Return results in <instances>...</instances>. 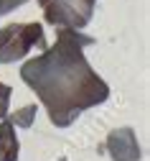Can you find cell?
I'll return each mask as SVG.
<instances>
[{"instance_id":"obj_6","label":"cell","mask_w":150,"mask_h":161,"mask_svg":"<svg viewBox=\"0 0 150 161\" xmlns=\"http://www.w3.org/2000/svg\"><path fill=\"white\" fill-rule=\"evenodd\" d=\"M36 105H26V108H20V110H15V113H8L5 118L10 120L13 125H18V128H31L33 125V120H36Z\"/></svg>"},{"instance_id":"obj_4","label":"cell","mask_w":150,"mask_h":161,"mask_svg":"<svg viewBox=\"0 0 150 161\" xmlns=\"http://www.w3.org/2000/svg\"><path fill=\"white\" fill-rule=\"evenodd\" d=\"M104 148L110 153L112 161H140L142 158V151H140V143H137V136L132 128H115L110 130L104 141Z\"/></svg>"},{"instance_id":"obj_8","label":"cell","mask_w":150,"mask_h":161,"mask_svg":"<svg viewBox=\"0 0 150 161\" xmlns=\"http://www.w3.org/2000/svg\"><path fill=\"white\" fill-rule=\"evenodd\" d=\"M28 0H0V15H5L10 10H15L18 5H26Z\"/></svg>"},{"instance_id":"obj_1","label":"cell","mask_w":150,"mask_h":161,"mask_svg":"<svg viewBox=\"0 0 150 161\" xmlns=\"http://www.w3.org/2000/svg\"><path fill=\"white\" fill-rule=\"evenodd\" d=\"M92 44L94 38L76 28H56V44L28 59L20 69V79L36 92L56 128H69L84 110L110 97V85L84 56V46Z\"/></svg>"},{"instance_id":"obj_7","label":"cell","mask_w":150,"mask_h":161,"mask_svg":"<svg viewBox=\"0 0 150 161\" xmlns=\"http://www.w3.org/2000/svg\"><path fill=\"white\" fill-rule=\"evenodd\" d=\"M10 97H13V90L5 85V82H0V120H3L10 110Z\"/></svg>"},{"instance_id":"obj_3","label":"cell","mask_w":150,"mask_h":161,"mask_svg":"<svg viewBox=\"0 0 150 161\" xmlns=\"http://www.w3.org/2000/svg\"><path fill=\"white\" fill-rule=\"evenodd\" d=\"M97 0H46L44 18L54 28H84L94 15Z\"/></svg>"},{"instance_id":"obj_9","label":"cell","mask_w":150,"mask_h":161,"mask_svg":"<svg viewBox=\"0 0 150 161\" xmlns=\"http://www.w3.org/2000/svg\"><path fill=\"white\" fill-rule=\"evenodd\" d=\"M38 3H41V5H44V3H46V0H38Z\"/></svg>"},{"instance_id":"obj_2","label":"cell","mask_w":150,"mask_h":161,"mask_svg":"<svg viewBox=\"0 0 150 161\" xmlns=\"http://www.w3.org/2000/svg\"><path fill=\"white\" fill-rule=\"evenodd\" d=\"M33 46L46 49V36L41 23H10L0 26V64L23 59Z\"/></svg>"},{"instance_id":"obj_5","label":"cell","mask_w":150,"mask_h":161,"mask_svg":"<svg viewBox=\"0 0 150 161\" xmlns=\"http://www.w3.org/2000/svg\"><path fill=\"white\" fill-rule=\"evenodd\" d=\"M20 141L15 136V125L8 118L0 120V161H18Z\"/></svg>"}]
</instances>
